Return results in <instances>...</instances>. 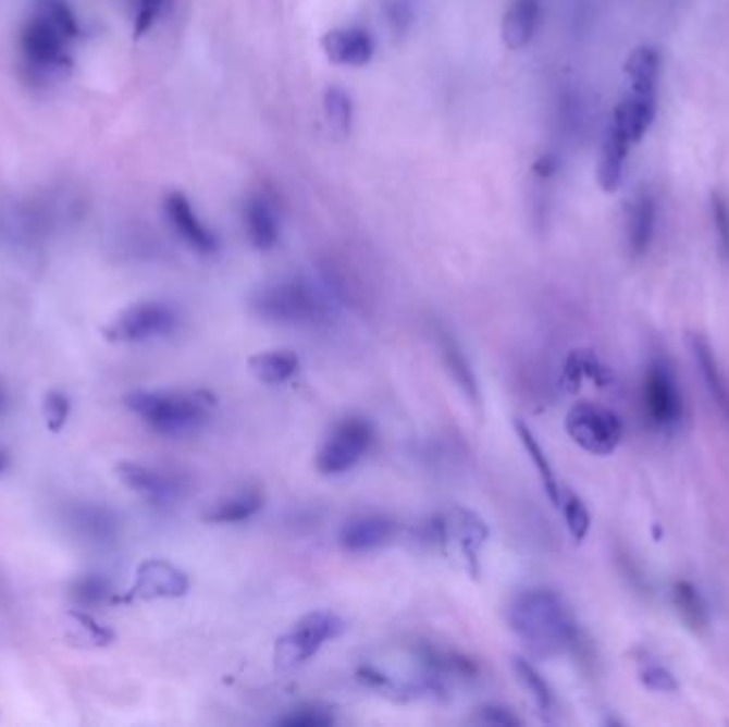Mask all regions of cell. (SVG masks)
<instances>
[{"mask_svg": "<svg viewBox=\"0 0 729 727\" xmlns=\"http://www.w3.org/2000/svg\"><path fill=\"white\" fill-rule=\"evenodd\" d=\"M79 37L82 24L69 0H30L17 35L24 71L39 84L64 79Z\"/></svg>", "mask_w": 729, "mask_h": 727, "instance_id": "1", "label": "cell"}, {"mask_svg": "<svg viewBox=\"0 0 729 727\" xmlns=\"http://www.w3.org/2000/svg\"><path fill=\"white\" fill-rule=\"evenodd\" d=\"M115 476L133 493L141 495L146 502L164 506L180 500L186 491V482L164 469L150 468L135 461H122L115 466Z\"/></svg>", "mask_w": 729, "mask_h": 727, "instance_id": "12", "label": "cell"}, {"mask_svg": "<svg viewBox=\"0 0 729 727\" xmlns=\"http://www.w3.org/2000/svg\"><path fill=\"white\" fill-rule=\"evenodd\" d=\"M166 4L169 0H137V13H135V26H133V35L137 39L148 35L157 26Z\"/></svg>", "mask_w": 729, "mask_h": 727, "instance_id": "38", "label": "cell"}, {"mask_svg": "<svg viewBox=\"0 0 729 727\" xmlns=\"http://www.w3.org/2000/svg\"><path fill=\"white\" fill-rule=\"evenodd\" d=\"M113 584L103 574H82L69 584V595L79 608H95L113 597Z\"/></svg>", "mask_w": 729, "mask_h": 727, "instance_id": "30", "label": "cell"}, {"mask_svg": "<svg viewBox=\"0 0 729 727\" xmlns=\"http://www.w3.org/2000/svg\"><path fill=\"white\" fill-rule=\"evenodd\" d=\"M566 431L582 451L595 457L613 455L623 440L621 416L604 406L580 402L566 416Z\"/></svg>", "mask_w": 729, "mask_h": 727, "instance_id": "9", "label": "cell"}, {"mask_svg": "<svg viewBox=\"0 0 729 727\" xmlns=\"http://www.w3.org/2000/svg\"><path fill=\"white\" fill-rule=\"evenodd\" d=\"M621 564H623V571H627V578H629L631 587H635L640 593H648V591H651V587H648V582H646L644 574H642L640 568L633 564L631 555H621Z\"/></svg>", "mask_w": 729, "mask_h": 727, "instance_id": "43", "label": "cell"}, {"mask_svg": "<svg viewBox=\"0 0 729 727\" xmlns=\"http://www.w3.org/2000/svg\"><path fill=\"white\" fill-rule=\"evenodd\" d=\"M631 146L633 144L626 133L615 122H610L604 144H602L600 162H597V182L604 193H615L623 184L627 157H629Z\"/></svg>", "mask_w": 729, "mask_h": 727, "instance_id": "18", "label": "cell"}, {"mask_svg": "<svg viewBox=\"0 0 729 727\" xmlns=\"http://www.w3.org/2000/svg\"><path fill=\"white\" fill-rule=\"evenodd\" d=\"M71 525L75 527V531L84 538H88L90 542H109L118 535V527L120 520L115 517V513H111L109 508L103 506H77L71 513Z\"/></svg>", "mask_w": 729, "mask_h": 727, "instance_id": "27", "label": "cell"}, {"mask_svg": "<svg viewBox=\"0 0 729 727\" xmlns=\"http://www.w3.org/2000/svg\"><path fill=\"white\" fill-rule=\"evenodd\" d=\"M631 93L657 95L662 75V53L653 46H640L629 53L626 62Z\"/></svg>", "mask_w": 729, "mask_h": 727, "instance_id": "24", "label": "cell"}, {"mask_svg": "<svg viewBox=\"0 0 729 727\" xmlns=\"http://www.w3.org/2000/svg\"><path fill=\"white\" fill-rule=\"evenodd\" d=\"M638 675H640L642 685L651 691H657V693H675V691H678L677 676L672 675V670L666 668L659 662H653L651 657L640 660Z\"/></svg>", "mask_w": 729, "mask_h": 727, "instance_id": "36", "label": "cell"}, {"mask_svg": "<svg viewBox=\"0 0 729 727\" xmlns=\"http://www.w3.org/2000/svg\"><path fill=\"white\" fill-rule=\"evenodd\" d=\"M687 346H689L693 364H695L702 380H704V386H706L713 404L717 406V410L729 422V386L724 373H721V367H719L717 355H715L708 337L702 335V333H689L687 335Z\"/></svg>", "mask_w": 729, "mask_h": 727, "instance_id": "17", "label": "cell"}, {"mask_svg": "<svg viewBox=\"0 0 729 727\" xmlns=\"http://www.w3.org/2000/svg\"><path fill=\"white\" fill-rule=\"evenodd\" d=\"M533 175L538 177V180H542V182H548V180H553L555 175H557V171H559V158L555 157V155H542V157H538V160L533 162Z\"/></svg>", "mask_w": 729, "mask_h": 727, "instance_id": "42", "label": "cell"}, {"mask_svg": "<svg viewBox=\"0 0 729 727\" xmlns=\"http://www.w3.org/2000/svg\"><path fill=\"white\" fill-rule=\"evenodd\" d=\"M437 344H440V353H442L444 365H446L448 373L453 375V380L457 382V386L464 391V395L473 406H480V386H478L475 373L469 365L461 344L446 329L437 331Z\"/></svg>", "mask_w": 729, "mask_h": 727, "instance_id": "22", "label": "cell"}, {"mask_svg": "<svg viewBox=\"0 0 729 727\" xmlns=\"http://www.w3.org/2000/svg\"><path fill=\"white\" fill-rule=\"evenodd\" d=\"M124 406L141 418L152 431L166 438L197 433L215 408L209 391H133L124 397Z\"/></svg>", "mask_w": 729, "mask_h": 727, "instance_id": "3", "label": "cell"}, {"mask_svg": "<svg viewBox=\"0 0 729 727\" xmlns=\"http://www.w3.org/2000/svg\"><path fill=\"white\" fill-rule=\"evenodd\" d=\"M512 664H515V673L521 678L524 689L531 693L540 715L544 719H551L553 713H555V693H553L551 685L546 682V678L538 673V668L531 662H527L522 657H515Z\"/></svg>", "mask_w": 729, "mask_h": 727, "instance_id": "31", "label": "cell"}, {"mask_svg": "<svg viewBox=\"0 0 729 727\" xmlns=\"http://www.w3.org/2000/svg\"><path fill=\"white\" fill-rule=\"evenodd\" d=\"M384 13H386V20H388V26L393 28V33L397 37L406 35L408 28L412 26L415 13H412V7L408 4V0H388L386 7H384Z\"/></svg>", "mask_w": 729, "mask_h": 727, "instance_id": "40", "label": "cell"}, {"mask_svg": "<svg viewBox=\"0 0 729 727\" xmlns=\"http://www.w3.org/2000/svg\"><path fill=\"white\" fill-rule=\"evenodd\" d=\"M326 126L335 139H348L355 122V104L342 86H329L322 95Z\"/></svg>", "mask_w": 729, "mask_h": 727, "instance_id": "29", "label": "cell"}, {"mask_svg": "<svg viewBox=\"0 0 729 727\" xmlns=\"http://www.w3.org/2000/svg\"><path fill=\"white\" fill-rule=\"evenodd\" d=\"M559 510L564 513V519H566V525H568L573 540L582 542L586 538L589 529H591V515H589V508L584 506V502L572 491H564Z\"/></svg>", "mask_w": 729, "mask_h": 727, "instance_id": "34", "label": "cell"}, {"mask_svg": "<svg viewBox=\"0 0 729 727\" xmlns=\"http://www.w3.org/2000/svg\"><path fill=\"white\" fill-rule=\"evenodd\" d=\"M711 215H713V224L719 237L721 252L729 260V199L719 190L711 195Z\"/></svg>", "mask_w": 729, "mask_h": 727, "instance_id": "39", "label": "cell"}, {"mask_svg": "<svg viewBox=\"0 0 729 727\" xmlns=\"http://www.w3.org/2000/svg\"><path fill=\"white\" fill-rule=\"evenodd\" d=\"M322 52L335 64L361 69L373 60L375 44L364 28H333L322 37Z\"/></svg>", "mask_w": 729, "mask_h": 727, "instance_id": "15", "label": "cell"}, {"mask_svg": "<svg viewBox=\"0 0 729 727\" xmlns=\"http://www.w3.org/2000/svg\"><path fill=\"white\" fill-rule=\"evenodd\" d=\"M657 229V201L651 190H640L626 211L627 252L631 259H642L648 255Z\"/></svg>", "mask_w": 729, "mask_h": 727, "instance_id": "14", "label": "cell"}, {"mask_svg": "<svg viewBox=\"0 0 729 727\" xmlns=\"http://www.w3.org/2000/svg\"><path fill=\"white\" fill-rule=\"evenodd\" d=\"M373 440L375 431L367 418L346 416L322 440L316 453V468L324 476H342L363 461Z\"/></svg>", "mask_w": 729, "mask_h": 727, "instance_id": "7", "label": "cell"}, {"mask_svg": "<svg viewBox=\"0 0 729 727\" xmlns=\"http://www.w3.org/2000/svg\"><path fill=\"white\" fill-rule=\"evenodd\" d=\"M69 619H71V625L75 629L73 638L77 642H84L86 646H107L115 640V631L111 627L97 621L90 613H86L84 608H77V611H71L69 613Z\"/></svg>", "mask_w": 729, "mask_h": 727, "instance_id": "32", "label": "cell"}, {"mask_svg": "<svg viewBox=\"0 0 729 727\" xmlns=\"http://www.w3.org/2000/svg\"><path fill=\"white\" fill-rule=\"evenodd\" d=\"M250 308L262 320L288 326H322L331 322V295L304 278H284L259 286Z\"/></svg>", "mask_w": 729, "mask_h": 727, "instance_id": "4", "label": "cell"}, {"mask_svg": "<svg viewBox=\"0 0 729 727\" xmlns=\"http://www.w3.org/2000/svg\"><path fill=\"white\" fill-rule=\"evenodd\" d=\"M9 468H11V455L4 446H0V476Z\"/></svg>", "mask_w": 729, "mask_h": 727, "instance_id": "44", "label": "cell"}, {"mask_svg": "<svg viewBox=\"0 0 729 727\" xmlns=\"http://www.w3.org/2000/svg\"><path fill=\"white\" fill-rule=\"evenodd\" d=\"M444 519H446V542L455 540L468 559L469 570L478 574V551L489 535L484 520L466 508H453Z\"/></svg>", "mask_w": 729, "mask_h": 727, "instance_id": "19", "label": "cell"}, {"mask_svg": "<svg viewBox=\"0 0 729 727\" xmlns=\"http://www.w3.org/2000/svg\"><path fill=\"white\" fill-rule=\"evenodd\" d=\"M262 508H264V493L259 489H248L209 506L203 520L209 525H237L257 517Z\"/></svg>", "mask_w": 729, "mask_h": 727, "instance_id": "23", "label": "cell"}, {"mask_svg": "<svg viewBox=\"0 0 729 727\" xmlns=\"http://www.w3.org/2000/svg\"><path fill=\"white\" fill-rule=\"evenodd\" d=\"M540 24V0H512L502 20V39L508 50L527 48Z\"/></svg>", "mask_w": 729, "mask_h": 727, "instance_id": "20", "label": "cell"}, {"mask_svg": "<svg viewBox=\"0 0 729 727\" xmlns=\"http://www.w3.org/2000/svg\"><path fill=\"white\" fill-rule=\"evenodd\" d=\"M655 115H657V95L629 93L626 99L617 104L613 122L626 133L631 144H638L653 126Z\"/></svg>", "mask_w": 729, "mask_h": 727, "instance_id": "21", "label": "cell"}, {"mask_svg": "<svg viewBox=\"0 0 729 727\" xmlns=\"http://www.w3.org/2000/svg\"><path fill=\"white\" fill-rule=\"evenodd\" d=\"M71 416V399L66 393L52 389L44 397V420L50 433H60Z\"/></svg>", "mask_w": 729, "mask_h": 727, "instance_id": "37", "label": "cell"}, {"mask_svg": "<svg viewBox=\"0 0 729 727\" xmlns=\"http://www.w3.org/2000/svg\"><path fill=\"white\" fill-rule=\"evenodd\" d=\"M508 621L535 657H553L573 649L582 636L564 597L546 587L519 593L510 604Z\"/></svg>", "mask_w": 729, "mask_h": 727, "instance_id": "2", "label": "cell"}, {"mask_svg": "<svg viewBox=\"0 0 729 727\" xmlns=\"http://www.w3.org/2000/svg\"><path fill=\"white\" fill-rule=\"evenodd\" d=\"M672 602L680 621L695 633H704L711 627V615L706 600L691 580H677L672 587Z\"/></svg>", "mask_w": 729, "mask_h": 727, "instance_id": "26", "label": "cell"}, {"mask_svg": "<svg viewBox=\"0 0 729 727\" xmlns=\"http://www.w3.org/2000/svg\"><path fill=\"white\" fill-rule=\"evenodd\" d=\"M188 589L190 578L186 571L164 559H148L137 568L135 582L122 600H177L184 597Z\"/></svg>", "mask_w": 729, "mask_h": 727, "instance_id": "10", "label": "cell"}, {"mask_svg": "<svg viewBox=\"0 0 729 727\" xmlns=\"http://www.w3.org/2000/svg\"><path fill=\"white\" fill-rule=\"evenodd\" d=\"M180 326V312L164 301H139L113 316L103 326L111 344H141L169 337Z\"/></svg>", "mask_w": 729, "mask_h": 727, "instance_id": "8", "label": "cell"}, {"mask_svg": "<svg viewBox=\"0 0 729 727\" xmlns=\"http://www.w3.org/2000/svg\"><path fill=\"white\" fill-rule=\"evenodd\" d=\"M475 722L484 726L515 727L521 726L522 722L506 706L499 704H486L475 711Z\"/></svg>", "mask_w": 729, "mask_h": 727, "instance_id": "41", "label": "cell"}, {"mask_svg": "<svg viewBox=\"0 0 729 727\" xmlns=\"http://www.w3.org/2000/svg\"><path fill=\"white\" fill-rule=\"evenodd\" d=\"M642 406L648 424L662 433H675L682 416V391L677 371L666 357H653L642 380Z\"/></svg>", "mask_w": 729, "mask_h": 727, "instance_id": "6", "label": "cell"}, {"mask_svg": "<svg viewBox=\"0 0 729 727\" xmlns=\"http://www.w3.org/2000/svg\"><path fill=\"white\" fill-rule=\"evenodd\" d=\"M244 226L250 244L269 252L280 242V213L273 197L269 193H255L244 206Z\"/></svg>", "mask_w": 729, "mask_h": 727, "instance_id": "16", "label": "cell"}, {"mask_svg": "<svg viewBox=\"0 0 729 727\" xmlns=\"http://www.w3.org/2000/svg\"><path fill=\"white\" fill-rule=\"evenodd\" d=\"M346 631V621L331 611H313L304 615L288 633L275 642V666L282 673L308 664L313 655L331 640Z\"/></svg>", "mask_w": 729, "mask_h": 727, "instance_id": "5", "label": "cell"}, {"mask_svg": "<svg viewBox=\"0 0 729 727\" xmlns=\"http://www.w3.org/2000/svg\"><path fill=\"white\" fill-rule=\"evenodd\" d=\"M4 402H7V397H4V391H2V386H0V410H2Z\"/></svg>", "mask_w": 729, "mask_h": 727, "instance_id": "45", "label": "cell"}, {"mask_svg": "<svg viewBox=\"0 0 729 727\" xmlns=\"http://www.w3.org/2000/svg\"><path fill=\"white\" fill-rule=\"evenodd\" d=\"M162 211L164 218L169 222V226L173 229V233L195 252L199 255H215L220 248V242L215 237V233L209 229L208 224L199 218V213L193 208V204L188 201V197L184 193H166L162 199Z\"/></svg>", "mask_w": 729, "mask_h": 727, "instance_id": "11", "label": "cell"}, {"mask_svg": "<svg viewBox=\"0 0 729 727\" xmlns=\"http://www.w3.org/2000/svg\"><path fill=\"white\" fill-rule=\"evenodd\" d=\"M515 429H517V435H519V440H521V444L524 446V451H527L531 464L535 466L538 473H540V480H542V486H544L548 500L553 502V506L559 508L564 489H561V484H559V480H557V473H555V469L551 466V461H548V457H546L542 444L538 442L535 433H533L522 420H515Z\"/></svg>", "mask_w": 729, "mask_h": 727, "instance_id": "28", "label": "cell"}, {"mask_svg": "<svg viewBox=\"0 0 729 727\" xmlns=\"http://www.w3.org/2000/svg\"><path fill=\"white\" fill-rule=\"evenodd\" d=\"M584 378L595 380L597 384H606V369L600 365L597 357L589 350H573L564 369V380L568 389L576 391Z\"/></svg>", "mask_w": 729, "mask_h": 727, "instance_id": "33", "label": "cell"}, {"mask_svg": "<svg viewBox=\"0 0 729 727\" xmlns=\"http://www.w3.org/2000/svg\"><path fill=\"white\" fill-rule=\"evenodd\" d=\"M299 355L295 350L282 348V350H264L255 357H250L248 367L257 380L262 384H284L299 371Z\"/></svg>", "mask_w": 729, "mask_h": 727, "instance_id": "25", "label": "cell"}, {"mask_svg": "<svg viewBox=\"0 0 729 727\" xmlns=\"http://www.w3.org/2000/svg\"><path fill=\"white\" fill-rule=\"evenodd\" d=\"M333 724H335L333 711L322 704L297 706L277 719V726L286 727H326Z\"/></svg>", "mask_w": 729, "mask_h": 727, "instance_id": "35", "label": "cell"}, {"mask_svg": "<svg viewBox=\"0 0 729 727\" xmlns=\"http://www.w3.org/2000/svg\"><path fill=\"white\" fill-rule=\"evenodd\" d=\"M399 522L386 515H359L346 520L339 529V546L346 553H369L393 542Z\"/></svg>", "mask_w": 729, "mask_h": 727, "instance_id": "13", "label": "cell"}]
</instances>
